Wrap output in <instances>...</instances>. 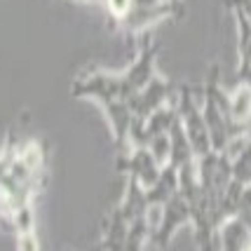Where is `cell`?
Returning a JSON list of instances; mask_svg holds the SVG:
<instances>
[{
    "mask_svg": "<svg viewBox=\"0 0 251 251\" xmlns=\"http://www.w3.org/2000/svg\"><path fill=\"white\" fill-rule=\"evenodd\" d=\"M247 251H251V249H247Z\"/></svg>",
    "mask_w": 251,
    "mask_h": 251,
    "instance_id": "cell-1",
    "label": "cell"
}]
</instances>
